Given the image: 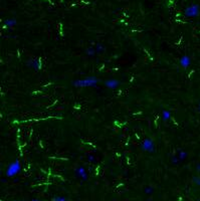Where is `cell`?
Instances as JSON below:
<instances>
[{
	"label": "cell",
	"instance_id": "cell-1",
	"mask_svg": "<svg viewBox=\"0 0 200 201\" xmlns=\"http://www.w3.org/2000/svg\"><path fill=\"white\" fill-rule=\"evenodd\" d=\"M98 79L96 77H88L86 79L77 80L73 82V86L75 88H90V86H97Z\"/></svg>",
	"mask_w": 200,
	"mask_h": 201
},
{
	"label": "cell",
	"instance_id": "cell-2",
	"mask_svg": "<svg viewBox=\"0 0 200 201\" xmlns=\"http://www.w3.org/2000/svg\"><path fill=\"white\" fill-rule=\"evenodd\" d=\"M20 171H21V164H20V161L15 160L8 165L7 169H6V176L11 178V177L16 176Z\"/></svg>",
	"mask_w": 200,
	"mask_h": 201
},
{
	"label": "cell",
	"instance_id": "cell-3",
	"mask_svg": "<svg viewBox=\"0 0 200 201\" xmlns=\"http://www.w3.org/2000/svg\"><path fill=\"white\" fill-rule=\"evenodd\" d=\"M199 5H197V4H192V5L186 7L184 10V14L187 17H196L199 15Z\"/></svg>",
	"mask_w": 200,
	"mask_h": 201
},
{
	"label": "cell",
	"instance_id": "cell-4",
	"mask_svg": "<svg viewBox=\"0 0 200 201\" xmlns=\"http://www.w3.org/2000/svg\"><path fill=\"white\" fill-rule=\"evenodd\" d=\"M141 148H142V150H144L145 152H148V153H154L155 152V144L152 139L150 138H147L143 141V143L141 144Z\"/></svg>",
	"mask_w": 200,
	"mask_h": 201
},
{
	"label": "cell",
	"instance_id": "cell-5",
	"mask_svg": "<svg viewBox=\"0 0 200 201\" xmlns=\"http://www.w3.org/2000/svg\"><path fill=\"white\" fill-rule=\"evenodd\" d=\"M27 65L32 67L35 71H39L41 69V61L39 58H31L27 61Z\"/></svg>",
	"mask_w": 200,
	"mask_h": 201
},
{
	"label": "cell",
	"instance_id": "cell-6",
	"mask_svg": "<svg viewBox=\"0 0 200 201\" xmlns=\"http://www.w3.org/2000/svg\"><path fill=\"white\" fill-rule=\"evenodd\" d=\"M105 86H106L108 88L115 90V88H117L118 86H120V82L118 80L111 79V80H106V82H105Z\"/></svg>",
	"mask_w": 200,
	"mask_h": 201
},
{
	"label": "cell",
	"instance_id": "cell-7",
	"mask_svg": "<svg viewBox=\"0 0 200 201\" xmlns=\"http://www.w3.org/2000/svg\"><path fill=\"white\" fill-rule=\"evenodd\" d=\"M75 174H77V176L79 177L82 180H87L88 179V174L84 167H79V168L75 169Z\"/></svg>",
	"mask_w": 200,
	"mask_h": 201
},
{
	"label": "cell",
	"instance_id": "cell-8",
	"mask_svg": "<svg viewBox=\"0 0 200 201\" xmlns=\"http://www.w3.org/2000/svg\"><path fill=\"white\" fill-rule=\"evenodd\" d=\"M180 64L182 67L187 69V67L191 64V58H189L188 56H183L182 58H180Z\"/></svg>",
	"mask_w": 200,
	"mask_h": 201
},
{
	"label": "cell",
	"instance_id": "cell-9",
	"mask_svg": "<svg viewBox=\"0 0 200 201\" xmlns=\"http://www.w3.org/2000/svg\"><path fill=\"white\" fill-rule=\"evenodd\" d=\"M16 24H17V21H16L15 18H8V19L4 21V25L6 27H13Z\"/></svg>",
	"mask_w": 200,
	"mask_h": 201
},
{
	"label": "cell",
	"instance_id": "cell-10",
	"mask_svg": "<svg viewBox=\"0 0 200 201\" xmlns=\"http://www.w3.org/2000/svg\"><path fill=\"white\" fill-rule=\"evenodd\" d=\"M170 119H171V113H170L169 111H167V110H164V111L162 112V120H163L164 122H167V121H169Z\"/></svg>",
	"mask_w": 200,
	"mask_h": 201
},
{
	"label": "cell",
	"instance_id": "cell-11",
	"mask_svg": "<svg viewBox=\"0 0 200 201\" xmlns=\"http://www.w3.org/2000/svg\"><path fill=\"white\" fill-rule=\"evenodd\" d=\"M177 157H178V159L179 160H185V159H186V158H187V153H186V152H184V151H180V152H179V153H178V155H177Z\"/></svg>",
	"mask_w": 200,
	"mask_h": 201
},
{
	"label": "cell",
	"instance_id": "cell-12",
	"mask_svg": "<svg viewBox=\"0 0 200 201\" xmlns=\"http://www.w3.org/2000/svg\"><path fill=\"white\" fill-rule=\"evenodd\" d=\"M95 54H96V49H95L94 47L88 48V50H87V56H94Z\"/></svg>",
	"mask_w": 200,
	"mask_h": 201
},
{
	"label": "cell",
	"instance_id": "cell-13",
	"mask_svg": "<svg viewBox=\"0 0 200 201\" xmlns=\"http://www.w3.org/2000/svg\"><path fill=\"white\" fill-rule=\"evenodd\" d=\"M95 49H96V52H103L105 50V47L101 43H98L95 47Z\"/></svg>",
	"mask_w": 200,
	"mask_h": 201
},
{
	"label": "cell",
	"instance_id": "cell-14",
	"mask_svg": "<svg viewBox=\"0 0 200 201\" xmlns=\"http://www.w3.org/2000/svg\"><path fill=\"white\" fill-rule=\"evenodd\" d=\"M52 201H68L66 197H62V196H55L52 198Z\"/></svg>",
	"mask_w": 200,
	"mask_h": 201
},
{
	"label": "cell",
	"instance_id": "cell-15",
	"mask_svg": "<svg viewBox=\"0 0 200 201\" xmlns=\"http://www.w3.org/2000/svg\"><path fill=\"white\" fill-rule=\"evenodd\" d=\"M144 191H145V193L148 194V195H149V194H152L153 193V187H150V186H148V187L145 188Z\"/></svg>",
	"mask_w": 200,
	"mask_h": 201
},
{
	"label": "cell",
	"instance_id": "cell-16",
	"mask_svg": "<svg viewBox=\"0 0 200 201\" xmlns=\"http://www.w3.org/2000/svg\"><path fill=\"white\" fill-rule=\"evenodd\" d=\"M193 182H194L196 185L200 186V177H194V178H193Z\"/></svg>",
	"mask_w": 200,
	"mask_h": 201
},
{
	"label": "cell",
	"instance_id": "cell-17",
	"mask_svg": "<svg viewBox=\"0 0 200 201\" xmlns=\"http://www.w3.org/2000/svg\"><path fill=\"white\" fill-rule=\"evenodd\" d=\"M172 163H174V164H177V163L179 162V161H180V160H179L178 159V157H177V156H174V157L173 158H172Z\"/></svg>",
	"mask_w": 200,
	"mask_h": 201
},
{
	"label": "cell",
	"instance_id": "cell-18",
	"mask_svg": "<svg viewBox=\"0 0 200 201\" xmlns=\"http://www.w3.org/2000/svg\"><path fill=\"white\" fill-rule=\"evenodd\" d=\"M88 161H89V162H94L95 161V157H94V155H88Z\"/></svg>",
	"mask_w": 200,
	"mask_h": 201
},
{
	"label": "cell",
	"instance_id": "cell-19",
	"mask_svg": "<svg viewBox=\"0 0 200 201\" xmlns=\"http://www.w3.org/2000/svg\"><path fill=\"white\" fill-rule=\"evenodd\" d=\"M196 169H197V171H198V172H200V164H198L196 166Z\"/></svg>",
	"mask_w": 200,
	"mask_h": 201
},
{
	"label": "cell",
	"instance_id": "cell-20",
	"mask_svg": "<svg viewBox=\"0 0 200 201\" xmlns=\"http://www.w3.org/2000/svg\"><path fill=\"white\" fill-rule=\"evenodd\" d=\"M31 201H42V200H39V199H32Z\"/></svg>",
	"mask_w": 200,
	"mask_h": 201
},
{
	"label": "cell",
	"instance_id": "cell-21",
	"mask_svg": "<svg viewBox=\"0 0 200 201\" xmlns=\"http://www.w3.org/2000/svg\"><path fill=\"white\" fill-rule=\"evenodd\" d=\"M198 110H199V112H200V104L198 105Z\"/></svg>",
	"mask_w": 200,
	"mask_h": 201
},
{
	"label": "cell",
	"instance_id": "cell-22",
	"mask_svg": "<svg viewBox=\"0 0 200 201\" xmlns=\"http://www.w3.org/2000/svg\"><path fill=\"white\" fill-rule=\"evenodd\" d=\"M14 201H17V200H14Z\"/></svg>",
	"mask_w": 200,
	"mask_h": 201
}]
</instances>
